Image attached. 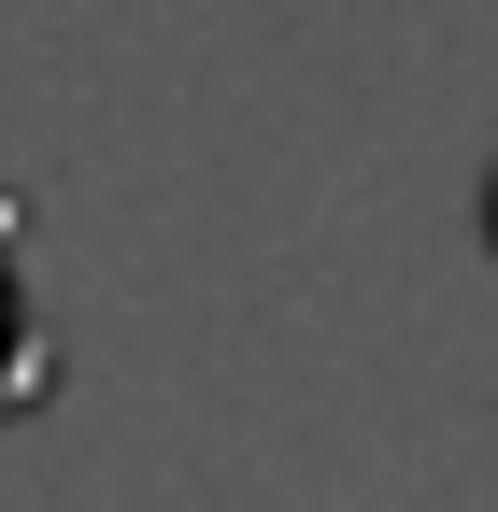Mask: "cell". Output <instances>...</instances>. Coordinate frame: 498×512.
I'll list each match as a JSON object with an SVG mask.
<instances>
[{
	"instance_id": "1",
	"label": "cell",
	"mask_w": 498,
	"mask_h": 512,
	"mask_svg": "<svg viewBox=\"0 0 498 512\" xmlns=\"http://www.w3.org/2000/svg\"><path fill=\"white\" fill-rule=\"evenodd\" d=\"M57 399V328H43V285L15 256V200H0V441Z\"/></svg>"
},
{
	"instance_id": "2",
	"label": "cell",
	"mask_w": 498,
	"mask_h": 512,
	"mask_svg": "<svg viewBox=\"0 0 498 512\" xmlns=\"http://www.w3.org/2000/svg\"><path fill=\"white\" fill-rule=\"evenodd\" d=\"M484 242H498V185H484Z\"/></svg>"
}]
</instances>
